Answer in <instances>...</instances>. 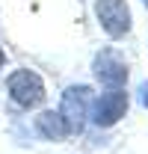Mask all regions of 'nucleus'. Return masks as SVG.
I'll list each match as a JSON object with an SVG mask.
<instances>
[{
  "mask_svg": "<svg viewBox=\"0 0 148 154\" xmlns=\"http://www.w3.org/2000/svg\"><path fill=\"white\" fill-rule=\"evenodd\" d=\"M92 71L101 80V86H107V89H122L128 83V62H125V57L116 48H104L95 57Z\"/></svg>",
  "mask_w": 148,
  "mask_h": 154,
  "instance_id": "nucleus-4",
  "label": "nucleus"
},
{
  "mask_svg": "<svg viewBox=\"0 0 148 154\" xmlns=\"http://www.w3.org/2000/svg\"><path fill=\"white\" fill-rule=\"evenodd\" d=\"M36 131L45 136V139H65V136H71L68 125L62 122V116L54 113V110H45V113L36 119Z\"/></svg>",
  "mask_w": 148,
  "mask_h": 154,
  "instance_id": "nucleus-6",
  "label": "nucleus"
},
{
  "mask_svg": "<svg viewBox=\"0 0 148 154\" xmlns=\"http://www.w3.org/2000/svg\"><path fill=\"white\" fill-rule=\"evenodd\" d=\"M89 104H92V89L89 86H68L65 95H62V104L56 113L62 116V122L68 125L71 134H80L86 119H89Z\"/></svg>",
  "mask_w": 148,
  "mask_h": 154,
  "instance_id": "nucleus-2",
  "label": "nucleus"
},
{
  "mask_svg": "<svg viewBox=\"0 0 148 154\" xmlns=\"http://www.w3.org/2000/svg\"><path fill=\"white\" fill-rule=\"evenodd\" d=\"M128 113V92L125 89H110L104 95L92 98L89 104V119H92L98 128H110L119 119H125Z\"/></svg>",
  "mask_w": 148,
  "mask_h": 154,
  "instance_id": "nucleus-3",
  "label": "nucleus"
},
{
  "mask_svg": "<svg viewBox=\"0 0 148 154\" xmlns=\"http://www.w3.org/2000/svg\"><path fill=\"white\" fill-rule=\"evenodd\" d=\"M142 3H145V6H148V0H142Z\"/></svg>",
  "mask_w": 148,
  "mask_h": 154,
  "instance_id": "nucleus-9",
  "label": "nucleus"
},
{
  "mask_svg": "<svg viewBox=\"0 0 148 154\" xmlns=\"http://www.w3.org/2000/svg\"><path fill=\"white\" fill-rule=\"evenodd\" d=\"M6 89H9V98L24 107V110H33L39 107L42 101H45V83H42V77L36 71H30V68H18V71H12L9 80H6Z\"/></svg>",
  "mask_w": 148,
  "mask_h": 154,
  "instance_id": "nucleus-1",
  "label": "nucleus"
},
{
  "mask_svg": "<svg viewBox=\"0 0 148 154\" xmlns=\"http://www.w3.org/2000/svg\"><path fill=\"white\" fill-rule=\"evenodd\" d=\"M95 12H98V21L110 38H122L130 30V9L125 0H98Z\"/></svg>",
  "mask_w": 148,
  "mask_h": 154,
  "instance_id": "nucleus-5",
  "label": "nucleus"
},
{
  "mask_svg": "<svg viewBox=\"0 0 148 154\" xmlns=\"http://www.w3.org/2000/svg\"><path fill=\"white\" fill-rule=\"evenodd\" d=\"M139 101L142 107H148V83H139Z\"/></svg>",
  "mask_w": 148,
  "mask_h": 154,
  "instance_id": "nucleus-7",
  "label": "nucleus"
},
{
  "mask_svg": "<svg viewBox=\"0 0 148 154\" xmlns=\"http://www.w3.org/2000/svg\"><path fill=\"white\" fill-rule=\"evenodd\" d=\"M3 62H6V54H3V51H0V68H3Z\"/></svg>",
  "mask_w": 148,
  "mask_h": 154,
  "instance_id": "nucleus-8",
  "label": "nucleus"
}]
</instances>
